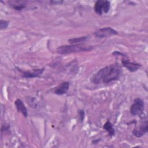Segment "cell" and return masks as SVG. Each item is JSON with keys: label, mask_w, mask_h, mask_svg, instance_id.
Wrapping results in <instances>:
<instances>
[{"label": "cell", "mask_w": 148, "mask_h": 148, "mask_svg": "<svg viewBox=\"0 0 148 148\" xmlns=\"http://www.w3.org/2000/svg\"><path fill=\"white\" fill-rule=\"evenodd\" d=\"M8 24H9L8 21L1 20V22H0V28H1V29L2 30V29H6L8 27Z\"/></svg>", "instance_id": "cell-14"}, {"label": "cell", "mask_w": 148, "mask_h": 148, "mask_svg": "<svg viewBox=\"0 0 148 148\" xmlns=\"http://www.w3.org/2000/svg\"><path fill=\"white\" fill-rule=\"evenodd\" d=\"M117 31L111 27H103L98 29L94 32L95 36L99 38L108 37L112 35H117Z\"/></svg>", "instance_id": "cell-5"}, {"label": "cell", "mask_w": 148, "mask_h": 148, "mask_svg": "<svg viewBox=\"0 0 148 148\" xmlns=\"http://www.w3.org/2000/svg\"><path fill=\"white\" fill-rule=\"evenodd\" d=\"M79 113L80 115V120L82 122L84 119V112L83 110H80L79 111Z\"/></svg>", "instance_id": "cell-15"}, {"label": "cell", "mask_w": 148, "mask_h": 148, "mask_svg": "<svg viewBox=\"0 0 148 148\" xmlns=\"http://www.w3.org/2000/svg\"><path fill=\"white\" fill-rule=\"evenodd\" d=\"M44 68H40V69H33L31 71H23L21 70L19 71L21 72L23 76L26 78H33L35 77H38L40 76L43 72L44 71Z\"/></svg>", "instance_id": "cell-7"}, {"label": "cell", "mask_w": 148, "mask_h": 148, "mask_svg": "<svg viewBox=\"0 0 148 148\" xmlns=\"http://www.w3.org/2000/svg\"><path fill=\"white\" fill-rule=\"evenodd\" d=\"M88 39V36H82L79 38H72L68 40V42L71 44H76L86 41Z\"/></svg>", "instance_id": "cell-12"}, {"label": "cell", "mask_w": 148, "mask_h": 148, "mask_svg": "<svg viewBox=\"0 0 148 148\" xmlns=\"http://www.w3.org/2000/svg\"><path fill=\"white\" fill-rule=\"evenodd\" d=\"M11 6H12V8L17 10H21L23 9H24L25 8V5L24 3H13L11 5Z\"/></svg>", "instance_id": "cell-13"}, {"label": "cell", "mask_w": 148, "mask_h": 148, "mask_svg": "<svg viewBox=\"0 0 148 148\" xmlns=\"http://www.w3.org/2000/svg\"><path fill=\"white\" fill-rule=\"evenodd\" d=\"M110 9V2L108 1L99 0L97 1L94 6V10L96 13L99 15L102 14L103 11L105 13H107Z\"/></svg>", "instance_id": "cell-4"}, {"label": "cell", "mask_w": 148, "mask_h": 148, "mask_svg": "<svg viewBox=\"0 0 148 148\" xmlns=\"http://www.w3.org/2000/svg\"><path fill=\"white\" fill-rule=\"evenodd\" d=\"M103 128L105 130H106L108 132L110 136L113 135L115 133V131H114V129L113 127L112 124L109 121H108L107 122H106L104 124V125L103 126Z\"/></svg>", "instance_id": "cell-11"}, {"label": "cell", "mask_w": 148, "mask_h": 148, "mask_svg": "<svg viewBox=\"0 0 148 148\" xmlns=\"http://www.w3.org/2000/svg\"><path fill=\"white\" fill-rule=\"evenodd\" d=\"M121 68L117 63L110 65L101 69L91 78L94 84H106L117 80L121 74Z\"/></svg>", "instance_id": "cell-1"}, {"label": "cell", "mask_w": 148, "mask_h": 148, "mask_svg": "<svg viewBox=\"0 0 148 148\" xmlns=\"http://www.w3.org/2000/svg\"><path fill=\"white\" fill-rule=\"evenodd\" d=\"M147 121L145 120V121H144L139 127H136L134 129L132 134L135 136L139 138L147 132Z\"/></svg>", "instance_id": "cell-6"}, {"label": "cell", "mask_w": 148, "mask_h": 148, "mask_svg": "<svg viewBox=\"0 0 148 148\" xmlns=\"http://www.w3.org/2000/svg\"><path fill=\"white\" fill-rule=\"evenodd\" d=\"M121 63L124 66H125L128 69V71L131 72H135L141 66V65L139 64L130 62L128 60L125 59H123Z\"/></svg>", "instance_id": "cell-8"}, {"label": "cell", "mask_w": 148, "mask_h": 148, "mask_svg": "<svg viewBox=\"0 0 148 148\" xmlns=\"http://www.w3.org/2000/svg\"><path fill=\"white\" fill-rule=\"evenodd\" d=\"M145 108L144 101L140 98H136L131 106L130 112L133 116H139L143 113Z\"/></svg>", "instance_id": "cell-3"}, {"label": "cell", "mask_w": 148, "mask_h": 148, "mask_svg": "<svg viewBox=\"0 0 148 148\" xmlns=\"http://www.w3.org/2000/svg\"><path fill=\"white\" fill-rule=\"evenodd\" d=\"M69 87V83L68 82H64L60 84L54 90V93L57 95H63L65 94Z\"/></svg>", "instance_id": "cell-9"}, {"label": "cell", "mask_w": 148, "mask_h": 148, "mask_svg": "<svg viewBox=\"0 0 148 148\" xmlns=\"http://www.w3.org/2000/svg\"><path fill=\"white\" fill-rule=\"evenodd\" d=\"M92 49L91 46H86L82 44H74L72 45H63L57 49V52L61 54H68L73 53L89 51Z\"/></svg>", "instance_id": "cell-2"}, {"label": "cell", "mask_w": 148, "mask_h": 148, "mask_svg": "<svg viewBox=\"0 0 148 148\" xmlns=\"http://www.w3.org/2000/svg\"><path fill=\"white\" fill-rule=\"evenodd\" d=\"M14 104L17 109V111L21 112L25 117H27L28 116V112L23 102L20 99H17L14 102Z\"/></svg>", "instance_id": "cell-10"}]
</instances>
